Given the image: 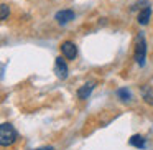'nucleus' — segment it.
<instances>
[{
	"instance_id": "nucleus-12",
	"label": "nucleus",
	"mask_w": 153,
	"mask_h": 150,
	"mask_svg": "<svg viewBox=\"0 0 153 150\" xmlns=\"http://www.w3.org/2000/svg\"><path fill=\"white\" fill-rule=\"evenodd\" d=\"M38 150H54L53 147H41V149H38Z\"/></svg>"
},
{
	"instance_id": "nucleus-1",
	"label": "nucleus",
	"mask_w": 153,
	"mask_h": 150,
	"mask_svg": "<svg viewBox=\"0 0 153 150\" xmlns=\"http://www.w3.org/2000/svg\"><path fill=\"white\" fill-rule=\"evenodd\" d=\"M15 140H17V130H15V127L8 122L2 124L0 125V143L4 147H7V145H12Z\"/></svg>"
},
{
	"instance_id": "nucleus-3",
	"label": "nucleus",
	"mask_w": 153,
	"mask_h": 150,
	"mask_svg": "<svg viewBox=\"0 0 153 150\" xmlns=\"http://www.w3.org/2000/svg\"><path fill=\"white\" fill-rule=\"evenodd\" d=\"M61 53H63L64 58H68V60H74L76 54H77V48L73 41H64V43L61 45Z\"/></svg>"
},
{
	"instance_id": "nucleus-7",
	"label": "nucleus",
	"mask_w": 153,
	"mask_h": 150,
	"mask_svg": "<svg viewBox=\"0 0 153 150\" xmlns=\"http://www.w3.org/2000/svg\"><path fill=\"white\" fill-rule=\"evenodd\" d=\"M150 17H152V8L150 7H145L142 12L138 13V23L140 25H146L150 22Z\"/></svg>"
},
{
	"instance_id": "nucleus-2",
	"label": "nucleus",
	"mask_w": 153,
	"mask_h": 150,
	"mask_svg": "<svg viewBox=\"0 0 153 150\" xmlns=\"http://www.w3.org/2000/svg\"><path fill=\"white\" fill-rule=\"evenodd\" d=\"M145 54H146V43H145V38L138 37L137 40V48H135V60L140 66H143L145 63Z\"/></svg>"
},
{
	"instance_id": "nucleus-9",
	"label": "nucleus",
	"mask_w": 153,
	"mask_h": 150,
	"mask_svg": "<svg viewBox=\"0 0 153 150\" xmlns=\"http://www.w3.org/2000/svg\"><path fill=\"white\" fill-rule=\"evenodd\" d=\"M130 145L137 147V149H143V147H145V139H143L142 135H133L132 139H130Z\"/></svg>"
},
{
	"instance_id": "nucleus-10",
	"label": "nucleus",
	"mask_w": 153,
	"mask_h": 150,
	"mask_svg": "<svg viewBox=\"0 0 153 150\" xmlns=\"http://www.w3.org/2000/svg\"><path fill=\"white\" fill-rule=\"evenodd\" d=\"M8 13H10V10H8V5L2 4V5H0V20H2V22L7 20Z\"/></svg>"
},
{
	"instance_id": "nucleus-6",
	"label": "nucleus",
	"mask_w": 153,
	"mask_h": 150,
	"mask_svg": "<svg viewBox=\"0 0 153 150\" xmlns=\"http://www.w3.org/2000/svg\"><path fill=\"white\" fill-rule=\"evenodd\" d=\"M94 86H96L94 83H86L82 87H79V91H77V97H79V99H87V97L91 96V93H92Z\"/></svg>"
},
{
	"instance_id": "nucleus-11",
	"label": "nucleus",
	"mask_w": 153,
	"mask_h": 150,
	"mask_svg": "<svg viewBox=\"0 0 153 150\" xmlns=\"http://www.w3.org/2000/svg\"><path fill=\"white\" fill-rule=\"evenodd\" d=\"M143 97H145V101H146L148 104H153V96L148 93V89H145V93H143Z\"/></svg>"
},
{
	"instance_id": "nucleus-4",
	"label": "nucleus",
	"mask_w": 153,
	"mask_h": 150,
	"mask_svg": "<svg viewBox=\"0 0 153 150\" xmlns=\"http://www.w3.org/2000/svg\"><path fill=\"white\" fill-rule=\"evenodd\" d=\"M54 73L59 79H66L68 78V66L61 58H56V61H54Z\"/></svg>"
},
{
	"instance_id": "nucleus-8",
	"label": "nucleus",
	"mask_w": 153,
	"mask_h": 150,
	"mask_svg": "<svg viewBox=\"0 0 153 150\" xmlns=\"http://www.w3.org/2000/svg\"><path fill=\"white\" fill-rule=\"evenodd\" d=\"M117 96H119L120 101H123V102H130V101H132V93H130L127 87H122V89L117 91Z\"/></svg>"
},
{
	"instance_id": "nucleus-5",
	"label": "nucleus",
	"mask_w": 153,
	"mask_h": 150,
	"mask_svg": "<svg viewBox=\"0 0 153 150\" xmlns=\"http://www.w3.org/2000/svg\"><path fill=\"white\" fill-rule=\"evenodd\" d=\"M71 20H74V12L73 10H61L56 13V22L59 25H66Z\"/></svg>"
}]
</instances>
